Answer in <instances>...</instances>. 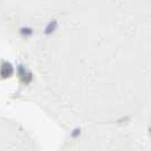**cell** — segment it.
I'll use <instances>...</instances> for the list:
<instances>
[{"label":"cell","instance_id":"cell-2","mask_svg":"<svg viewBox=\"0 0 151 151\" xmlns=\"http://www.w3.org/2000/svg\"><path fill=\"white\" fill-rule=\"evenodd\" d=\"M21 33H22L23 35H30L31 33H32V30L29 29V27H23L22 30H21Z\"/></svg>","mask_w":151,"mask_h":151},{"label":"cell","instance_id":"cell-1","mask_svg":"<svg viewBox=\"0 0 151 151\" xmlns=\"http://www.w3.org/2000/svg\"><path fill=\"white\" fill-rule=\"evenodd\" d=\"M56 29H57V22H56V21L50 22L49 23V25L47 26V29H45V34H50V33H52Z\"/></svg>","mask_w":151,"mask_h":151}]
</instances>
